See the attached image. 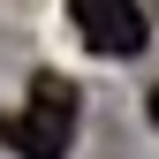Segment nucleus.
Masks as SVG:
<instances>
[{
	"label": "nucleus",
	"instance_id": "obj_1",
	"mask_svg": "<svg viewBox=\"0 0 159 159\" xmlns=\"http://www.w3.org/2000/svg\"><path fill=\"white\" fill-rule=\"evenodd\" d=\"M68 136H76V84L53 68L30 76V98L15 114H0V144L23 159H68Z\"/></svg>",
	"mask_w": 159,
	"mask_h": 159
},
{
	"label": "nucleus",
	"instance_id": "obj_2",
	"mask_svg": "<svg viewBox=\"0 0 159 159\" xmlns=\"http://www.w3.org/2000/svg\"><path fill=\"white\" fill-rule=\"evenodd\" d=\"M68 23L84 30L91 53H144V38H152V15L129 0H68Z\"/></svg>",
	"mask_w": 159,
	"mask_h": 159
},
{
	"label": "nucleus",
	"instance_id": "obj_3",
	"mask_svg": "<svg viewBox=\"0 0 159 159\" xmlns=\"http://www.w3.org/2000/svg\"><path fill=\"white\" fill-rule=\"evenodd\" d=\"M152 121H159V84H152Z\"/></svg>",
	"mask_w": 159,
	"mask_h": 159
}]
</instances>
